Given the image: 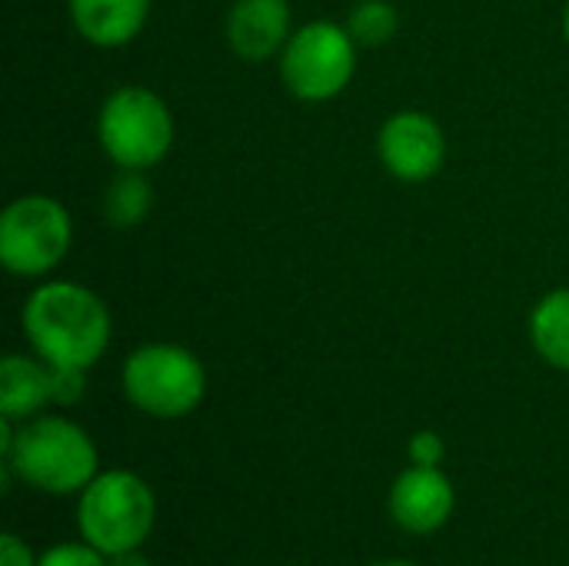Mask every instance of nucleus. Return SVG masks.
<instances>
[{
	"instance_id": "1",
	"label": "nucleus",
	"mask_w": 569,
	"mask_h": 566,
	"mask_svg": "<svg viewBox=\"0 0 569 566\" xmlns=\"http://www.w3.org/2000/svg\"><path fill=\"white\" fill-rule=\"evenodd\" d=\"M20 327L37 357L50 367L90 370L110 347L113 320L107 304L83 284L43 280L20 310Z\"/></svg>"
},
{
	"instance_id": "2",
	"label": "nucleus",
	"mask_w": 569,
	"mask_h": 566,
	"mask_svg": "<svg viewBox=\"0 0 569 566\" xmlns=\"http://www.w3.org/2000/svg\"><path fill=\"white\" fill-rule=\"evenodd\" d=\"M0 460L43 494H77L97 477V447L90 434L67 417L37 414L23 420L10 454Z\"/></svg>"
},
{
	"instance_id": "3",
	"label": "nucleus",
	"mask_w": 569,
	"mask_h": 566,
	"mask_svg": "<svg viewBox=\"0 0 569 566\" xmlns=\"http://www.w3.org/2000/svg\"><path fill=\"white\" fill-rule=\"evenodd\" d=\"M123 397L147 417L177 420L193 414L207 394V370L183 344H140L120 370Z\"/></svg>"
},
{
	"instance_id": "4",
	"label": "nucleus",
	"mask_w": 569,
	"mask_h": 566,
	"mask_svg": "<svg viewBox=\"0 0 569 566\" xmlns=\"http://www.w3.org/2000/svg\"><path fill=\"white\" fill-rule=\"evenodd\" d=\"M153 520H157L153 490L133 470L97 474L80 490L77 527L83 540L107 557L140 550V544L153 530Z\"/></svg>"
},
{
	"instance_id": "5",
	"label": "nucleus",
	"mask_w": 569,
	"mask_h": 566,
	"mask_svg": "<svg viewBox=\"0 0 569 566\" xmlns=\"http://www.w3.org/2000/svg\"><path fill=\"white\" fill-rule=\"evenodd\" d=\"M97 140L120 170H150L173 147V113L157 90L123 83L97 113Z\"/></svg>"
},
{
	"instance_id": "6",
	"label": "nucleus",
	"mask_w": 569,
	"mask_h": 566,
	"mask_svg": "<svg viewBox=\"0 0 569 566\" xmlns=\"http://www.w3.org/2000/svg\"><path fill=\"white\" fill-rule=\"evenodd\" d=\"M357 73V40L347 23L310 20L297 27L280 50V80L303 103L340 97Z\"/></svg>"
},
{
	"instance_id": "7",
	"label": "nucleus",
	"mask_w": 569,
	"mask_h": 566,
	"mask_svg": "<svg viewBox=\"0 0 569 566\" xmlns=\"http://www.w3.org/2000/svg\"><path fill=\"white\" fill-rule=\"evenodd\" d=\"M73 244V220L50 193H23L0 214V264L23 280H40L60 267Z\"/></svg>"
},
{
	"instance_id": "8",
	"label": "nucleus",
	"mask_w": 569,
	"mask_h": 566,
	"mask_svg": "<svg viewBox=\"0 0 569 566\" xmlns=\"http://www.w3.org/2000/svg\"><path fill=\"white\" fill-rule=\"evenodd\" d=\"M377 153L390 177L400 183H423L443 170L447 137L443 127L423 110H397L377 133Z\"/></svg>"
},
{
	"instance_id": "9",
	"label": "nucleus",
	"mask_w": 569,
	"mask_h": 566,
	"mask_svg": "<svg viewBox=\"0 0 569 566\" xmlns=\"http://www.w3.org/2000/svg\"><path fill=\"white\" fill-rule=\"evenodd\" d=\"M457 494L440 467H410L390 487V517L407 534H437L453 514Z\"/></svg>"
},
{
	"instance_id": "10",
	"label": "nucleus",
	"mask_w": 569,
	"mask_h": 566,
	"mask_svg": "<svg viewBox=\"0 0 569 566\" xmlns=\"http://www.w3.org/2000/svg\"><path fill=\"white\" fill-rule=\"evenodd\" d=\"M293 33L287 0H233L227 13V43L247 63L280 57Z\"/></svg>"
},
{
	"instance_id": "11",
	"label": "nucleus",
	"mask_w": 569,
	"mask_h": 566,
	"mask_svg": "<svg viewBox=\"0 0 569 566\" xmlns=\"http://www.w3.org/2000/svg\"><path fill=\"white\" fill-rule=\"evenodd\" d=\"M67 13L87 43L113 50L140 37L150 0H67Z\"/></svg>"
},
{
	"instance_id": "12",
	"label": "nucleus",
	"mask_w": 569,
	"mask_h": 566,
	"mask_svg": "<svg viewBox=\"0 0 569 566\" xmlns=\"http://www.w3.org/2000/svg\"><path fill=\"white\" fill-rule=\"evenodd\" d=\"M47 404H53V367L37 354H7L0 360V417L23 424Z\"/></svg>"
},
{
	"instance_id": "13",
	"label": "nucleus",
	"mask_w": 569,
	"mask_h": 566,
	"mask_svg": "<svg viewBox=\"0 0 569 566\" xmlns=\"http://www.w3.org/2000/svg\"><path fill=\"white\" fill-rule=\"evenodd\" d=\"M530 340L550 367L569 374V287L540 297L530 314Z\"/></svg>"
},
{
	"instance_id": "14",
	"label": "nucleus",
	"mask_w": 569,
	"mask_h": 566,
	"mask_svg": "<svg viewBox=\"0 0 569 566\" xmlns=\"http://www.w3.org/2000/svg\"><path fill=\"white\" fill-rule=\"evenodd\" d=\"M153 210V183L147 170H120L103 187V220L117 230L140 227Z\"/></svg>"
},
{
	"instance_id": "15",
	"label": "nucleus",
	"mask_w": 569,
	"mask_h": 566,
	"mask_svg": "<svg viewBox=\"0 0 569 566\" xmlns=\"http://www.w3.org/2000/svg\"><path fill=\"white\" fill-rule=\"evenodd\" d=\"M343 23L357 47H383L400 27V10L390 0H357Z\"/></svg>"
},
{
	"instance_id": "16",
	"label": "nucleus",
	"mask_w": 569,
	"mask_h": 566,
	"mask_svg": "<svg viewBox=\"0 0 569 566\" xmlns=\"http://www.w3.org/2000/svg\"><path fill=\"white\" fill-rule=\"evenodd\" d=\"M110 557L100 554L93 544H57V547H47L40 554L37 566H110Z\"/></svg>"
},
{
	"instance_id": "17",
	"label": "nucleus",
	"mask_w": 569,
	"mask_h": 566,
	"mask_svg": "<svg viewBox=\"0 0 569 566\" xmlns=\"http://www.w3.org/2000/svg\"><path fill=\"white\" fill-rule=\"evenodd\" d=\"M83 394H87V370L53 367V404L73 407V404L83 400Z\"/></svg>"
},
{
	"instance_id": "18",
	"label": "nucleus",
	"mask_w": 569,
	"mask_h": 566,
	"mask_svg": "<svg viewBox=\"0 0 569 566\" xmlns=\"http://www.w3.org/2000/svg\"><path fill=\"white\" fill-rule=\"evenodd\" d=\"M443 457H447V444H443L440 434L420 430V434L410 437V460H413L417 467H440Z\"/></svg>"
},
{
	"instance_id": "19",
	"label": "nucleus",
	"mask_w": 569,
	"mask_h": 566,
	"mask_svg": "<svg viewBox=\"0 0 569 566\" xmlns=\"http://www.w3.org/2000/svg\"><path fill=\"white\" fill-rule=\"evenodd\" d=\"M0 566H37V560L17 534H3L0 537Z\"/></svg>"
},
{
	"instance_id": "20",
	"label": "nucleus",
	"mask_w": 569,
	"mask_h": 566,
	"mask_svg": "<svg viewBox=\"0 0 569 566\" xmlns=\"http://www.w3.org/2000/svg\"><path fill=\"white\" fill-rule=\"evenodd\" d=\"M110 566H150V560H147L143 554L130 550V554H117V557H110Z\"/></svg>"
},
{
	"instance_id": "21",
	"label": "nucleus",
	"mask_w": 569,
	"mask_h": 566,
	"mask_svg": "<svg viewBox=\"0 0 569 566\" xmlns=\"http://www.w3.org/2000/svg\"><path fill=\"white\" fill-rule=\"evenodd\" d=\"M373 566H417V564H410V560H380V564H373Z\"/></svg>"
},
{
	"instance_id": "22",
	"label": "nucleus",
	"mask_w": 569,
	"mask_h": 566,
	"mask_svg": "<svg viewBox=\"0 0 569 566\" xmlns=\"http://www.w3.org/2000/svg\"><path fill=\"white\" fill-rule=\"evenodd\" d=\"M563 37H567V43H569V0H567V7H563Z\"/></svg>"
}]
</instances>
